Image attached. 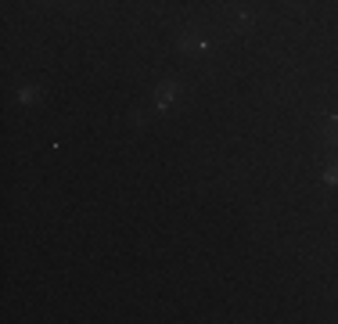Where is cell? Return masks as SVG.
<instances>
[{"label":"cell","instance_id":"cell-1","mask_svg":"<svg viewBox=\"0 0 338 324\" xmlns=\"http://www.w3.org/2000/svg\"><path fill=\"white\" fill-rule=\"evenodd\" d=\"M173 94H177V87H173V83H165V87L158 90V98H155V101H158V108H165L169 101H173Z\"/></svg>","mask_w":338,"mask_h":324},{"label":"cell","instance_id":"cell-2","mask_svg":"<svg viewBox=\"0 0 338 324\" xmlns=\"http://www.w3.org/2000/svg\"><path fill=\"white\" fill-rule=\"evenodd\" d=\"M234 25H238V33H245V29L252 25V15H248V11H238V18H234Z\"/></svg>","mask_w":338,"mask_h":324},{"label":"cell","instance_id":"cell-3","mask_svg":"<svg viewBox=\"0 0 338 324\" xmlns=\"http://www.w3.org/2000/svg\"><path fill=\"white\" fill-rule=\"evenodd\" d=\"M327 141H331V144L338 141V119H331V123H327Z\"/></svg>","mask_w":338,"mask_h":324}]
</instances>
